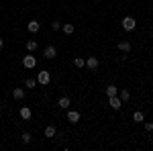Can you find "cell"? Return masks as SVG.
<instances>
[{
  "mask_svg": "<svg viewBox=\"0 0 153 151\" xmlns=\"http://www.w3.org/2000/svg\"><path fill=\"white\" fill-rule=\"evenodd\" d=\"M23 65L27 68V70H33V68L37 65V57L33 55V53H31V55H25L23 57Z\"/></svg>",
  "mask_w": 153,
  "mask_h": 151,
  "instance_id": "6da1fadb",
  "label": "cell"
},
{
  "mask_svg": "<svg viewBox=\"0 0 153 151\" xmlns=\"http://www.w3.org/2000/svg\"><path fill=\"white\" fill-rule=\"evenodd\" d=\"M135 27H137V21H135L133 16H125V19H123V29H125V31H133Z\"/></svg>",
  "mask_w": 153,
  "mask_h": 151,
  "instance_id": "7a4b0ae2",
  "label": "cell"
},
{
  "mask_svg": "<svg viewBox=\"0 0 153 151\" xmlns=\"http://www.w3.org/2000/svg\"><path fill=\"white\" fill-rule=\"evenodd\" d=\"M108 106H110V108H114V110H120V108H123V100L118 98V94L108 98Z\"/></svg>",
  "mask_w": 153,
  "mask_h": 151,
  "instance_id": "3957f363",
  "label": "cell"
},
{
  "mask_svg": "<svg viewBox=\"0 0 153 151\" xmlns=\"http://www.w3.org/2000/svg\"><path fill=\"white\" fill-rule=\"evenodd\" d=\"M49 80H51L49 71H39V76H37V84H41V86H47Z\"/></svg>",
  "mask_w": 153,
  "mask_h": 151,
  "instance_id": "277c9868",
  "label": "cell"
},
{
  "mask_svg": "<svg viewBox=\"0 0 153 151\" xmlns=\"http://www.w3.org/2000/svg\"><path fill=\"white\" fill-rule=\"evenodd\" d=\"M43 55H45L47 59H53V57H57V49H55L53 45H47V47H45V51H43Z\"/></svg>",
  "mask_w": 153,
  "mask_h": 151,
  "instance_id": "5b68a950",
  "label": "cell"
},
{
  "mask_svg": "<svg viewBox=\"0 0 153 151\" xmlns=\"http://www.w3.org/2000/svg\"><path fill=\"white\" fill-rule=\"evenodd\" d=\"M70 104H71V100L68 98V96H61V98L57 100V106H59V108H63V110H68Z\"/></svg>",
  "mask_w": 153,
  "mask_h": 151,
  "instance_id": "8992f818",
  "label": "cell"
},
{
  "mask_svg": "<svg viewBox=\"0 0 153 151\" xmlns=\"http://www.w3.org/2000/svg\"><path fill=\"white\" fill-rule=\"evenodd\" d=\"M27 29H29V33H39L41 25H39V21H29L27 23Z\"/></svg>",
  "mask_w": 153,
  "mask_h": 151,
  "instance_id": "52a82bcc",
  "label": "cell"
},
{
  "mask_svg": "<svg viewBox=\"0 0 153 151\" xmlns=\"http://www.w3.org/2000/svg\"><path fill=\"white\" fill-rule=\"evenodd\" d=\"M86 68L88 70H98V57H88L86 59Z\"/></svg>",
  "mask_w": 153,
  "mask_h": 151,
  "instance_id": "ba28073f",
  "label": "cell"
},
{
  "mask_svg": "<svg viewBox=\"0 0 153 151\" xmlns=\"http://www.w3.org/2000/svg\"><path fill=\"white\" fill-rule=\"evenodd\" d=\"M68 121H70L71 125H76V123L80 121V112H78V110H70V112H68Z\"/></svg>",
  "mask_w": 153,
  "mask_h": 151,
  "instance_id": "9c48e42d",
  "label": "cell"
},
{
  "mask_svg": "<svg viewBox=\"0 0 153 151\" xmlns=\"http://www.w3.org/2000/svg\"><path fill=\"white\" fill-rule=\"evenodd\" d=\"M61 31H63L65 35H74V31H76V27H74L71 23H63V25H61Z\"/></svg>",
  "mask_w": 153,
  "mask_h": 151,
  "instance_id": "30bf717a",
  "label": "cell"
},
{
  "mask_svg": "<svg viewBox=\"0 0 153 151\" xmlns=\"http://www.w3.org/2000/svg\"><path fill=\"white\" fill-rule=\"evenodd\" d=\"M31 116H33L31 108H29V106H23V108H21V118H23V121H29Z\"/></svg>",
  "mask_w": 153,
  "mask_h": 151,
  "instance_id": "8fae6325",
  "label": "cell"
},
{
  "mask_svg": "<svg viewBox=\"0 0 153 151\" xmlns=\"http://www.w3.org/2000/svg\"><path fill=\"white\" fill-rule=\"evenodd\" d=\"M12 98H14V100H23L25 98V90L23 88H14V90H12Z\"/></svg>",
  "mask_w": 153,
  "mask_h": 151,
  "instance_id": "7c38bea8",
  "label": "cell"
},
{
  "mask_svg": "<svg viewBox=\"0 0 153 151\" xmlns=\"http://www.w3.org/2000/svg\"><path fill=\"white\" fill-rule=\"evenodd\" d=\"M118 51L129 53V51H131V43H129V41H120V43H118Z\"/></svg>",
  "mask_w": 153,
  "mask_h": 151,
  "instance_id": "4fadbf2b",
  "label": "cell"
},
{
  "mask_svg": "<svg viewBox=\"0 0 153 151\" xmlns=\"http://www.w3.org/2000/svg\"><path fill=\"white\" fill-rule=\"evenodd\" d=\"M117 94H118L117 86H112V84H110V86H106V96H108V98H110V96H117Z\"/></svg>",
  "mask_w": 153,
  "mask_h": 151,
  "instance_id": "5bb4252c",
  "label": "cell"
},
{
  "mask_svg": "<svg viewBox=\"0 0 153 151\" xmlns=\"http://www.w3.org/2000/svg\"><path fill=\"white\" fill-rule=\"evenodd\" d=\"M118 98H120V100H123V104H125V102L131 98V92H129V90H118Z\"/></svg>",
  "mask_w": 153,
  "mask_h": 151,
  "instance_id": "9a60e30c",
  "label": "cell"
},
{
  "mask_svg": "<svg viewBox=\"0 0 153 151\" xmlns=\"http://www.w3.org/2000/svg\"><path fill=\"white\" fill-rule=\"evenodd\" d=\"M55 133H57V129L53 127V125H49V127H45V137H55Z\"/></svg>",
  "mask_w": 153,
  "mask_h": 151,
  "instance_id": "2e32d148",
  "label": "cell"
},
{
  "mask_svg": "<svg viewBox=\"0 0 153 151\" xmlns=\"http://www.w3.org/2000/svg\"><path fill=\"white\" fill-rule=\"evenodd\" d=\"M27 51H29V53H35L37 51V41H33V39L27 41Z\"/></svg>",
  "mask_w": 153,
  "mask_h": 151,
  "instance_id": "e0dca14e",
  "label": "cell"
},
{
  "mask_svg": "<svg viewBox=\"0 0 153 151\" xmlns=\"http://www.w3.org/2000/svg\"><path fill=\"white\" fill-rule=\"evenodd\" d=\"M133 121H135V123H143V121H145V116H143L141 110H137V112L133 115Z\"/></svg>",
  "mask_w": 153,
  "mask_h": 151,
  "instance_id": "ac0fdd59",
  "label": "cell"
},
{
  "mask_svg": "<svg viewBox=\"0 0 153 151\" xmlns=\"http://www.w3.org/2000/svg\"><path fill=\"white\" fill-rule=\"evenodd\" d=\"M25 86H27V88H35L37 80H35V78H27V80H25Z\"/></svg>",
  "mask_w": 153,
  "mask_h": 151,
  "instance_id": "d6986e66",
  "label": "cell"
},
{
  "mask_svg": "<svg viewBox=\"0 0 153 151\" xmlns=\"http://www.w3.org/2000/svg\"><path fill=\"white\" fill-rule=\"evenodd\" d=\"M74 65H76V68H84V65H86V59L76 57V59H74Z\"/></svg>",
  "mask_w": 153,
  "mask_h": 151,
  "instance_id": "ffe728a7",
  "label": "cell"
},
{
  "mask_svg": "<svg viewBox=\"0 0 153 151\" xmlns=\"http://www.w3.org/2000/svg\"><path fill=\"white\" fill-rule=\"evenodd\" d=\"M21 139H23V143H31L33 135H31V133H23V135H21Z\"/></svg>",
  "mask_w": 153,
  "mask_h": 151,
  "instance_id": "44dd1931",
  "label": "cell"
},
{
  "mask_svg": "<svg viewBox=\"0 0 153 151\" xmlns=\"http://www.w3.org/2000/svg\"><path fill=\"white\" fill-rule=\"evenodd\" d=\"M51 29H53V31H61V21H53V23H51Z\"/></svg>",
  "mask_w": 153,
  "mask_h": 151,
  "instance_id": "7402d4cb",
  "label": "cell"
},
{
  "mask_svg": "<svg viewBox=\"0 0 153 151\" xmlns=\"http://www.w3.org/2000/svg\"><path fill=\"white\" fill-rule=\"evenodd\" d=\"M145 131L151 133V131H153V123H145Z\"/></svg>",
  "mask_w": 153,
  "mask_h": 151,
  "instance_id": "603a6c76",
  "label": "cell"
},
{
  "mask_svg": "<svg viewBox=\"0 0 153 151\" xmlns=\"http://www.w3.org/2000/svg\"><path fill=\"white\" fill-rule=\"evenodd\" d=\"M2 47H4V39L0 37V49H2Z\"/></svg>",
  "mask_w": 153,
  "mask_h": 151,
  "instance_id": "cb8c5ba5",
  "label": "cell"
}]
</instances>
